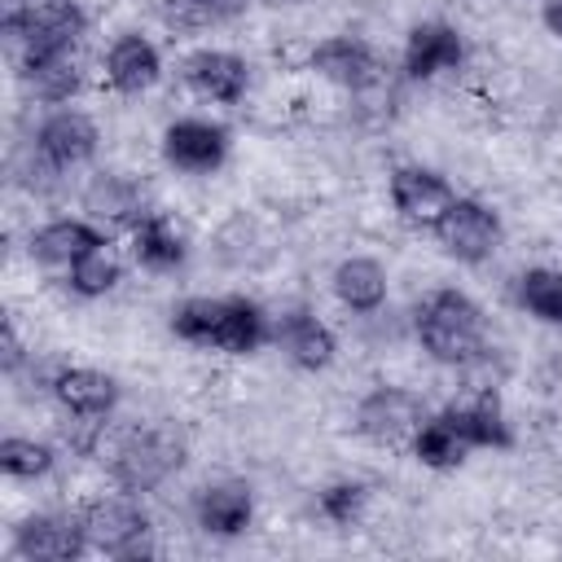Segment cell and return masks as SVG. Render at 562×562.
I'll return each mask as SVG.
<instances>
[{
	"mask_svg": "<svg viewBox=\"0 0 562 562\" xmlns=\"http://www.w3.org/2000/svg\"><path fill=\"white\" fill-rule=\"evenodd\" d=\"M171 329L193 347H215L233 356H246L268 338L263 312L246 299H189L171 312Z\"/></svg>",
	"mask_w": 562,
	"mask_h": 562,
	"instance_id": "1",
	"label": "cell"
},
{
	"mask_svg": "<svg viewBox=\"0 0 562 562\" xmlns=\"http://www.w3.org/2000/svg\"><path fill=\"white\" fill-rule=\"evenodd\" d=\"M417 338L443 364H470L483 351V312L461 290H435L417 307Z\"/></svg>",
	"mask_w": 562,
	"mask_h": 562,
	"instance_id": "2",
	"label": "cell"
},
{
	"mask_svg": "<svg viewBox=\"0 0 562 562\" xmlns=\"http://www.w3.org/2000/svg\"><path fill=\"white\" fill-rule=\"evenodd\" d=\"M184 461V448L171 430L162 426H140L132 435L119 439L114 457H110V479L123 492H154L167 474H176Z\"/></svg>",
	"mask_w": 562,
	"mask_h": 562,
	"instance_id": "3",
	"label": "cell"
},
{
	"mask_svg": "<svg viewBox=\"0 0 562 562\" xmlns=\"http://www.w3.org/2000/svg\"><path fill=\"white\" fill-rule=\"evenodd\" d=\"M4 31L26 48H70L83 31L75 0H4Z\"/></svg>",
	"mask_w": 562,
	"mask_h": 562,
	"instance_id": "4",
	"label": "cell"
},
{
	"mask_svg": "<svg viewBox=\"0 0 562 562\" xmlns=\"http://www.w3.org/2000/svg\"><path fill=\"white\" fill-rule=\"evenodd\" d=\"M83 531H88V544L110 553V558H149V522L145 514L132 505V501H119V496H105V501H92L83 505Z\"/></svg>",
	"mask_w": 562,
	"mask_h": 562,
	"instance_id": "5",
	"label": "cell"
},
{
	"mask_svg": "<svg viewBox=\"0 0 562 562\" xmlns=\"http://www.w3.org/2000/svg\"><path fill=\"white\" fill-rule=\"evenodd\" d=\"M435 233H439V241H443V250H448L452 259H461V263H483V259L496 250V241H501V220H496V211H487L483 202L457 198V202L439 215Z\"/></svg>",
	"mask_w": 562,
	"mask_h": 562,
	"instance_id": "6",
	"label": "cell"
},
{
	"mask_svg": "<svg viewBox=\"0 0 562 562\" xmlns=\"http://www.w3.org/2000/svg\"><path fill=\"white\" fill-rule=\"evenodd\" d=\"M422 422H426L422 400L408 395L404 386H378L356 408V430L364 439H373V443H400V439L417 435Z\"/></svg>",
	"mask_w": 562,
	"mask_h": 562,
	"instance_id": "7",
	"label": "cell"
},
{
	"mask_svg": "<svg viewBox=\"0 0 562 562\" xmlns=\"http://www.w3.org/2000/svg\"><path fill=\"white\" fill-rule=\"evenodd\" d=\"M312 70L325 75L329 83L338 88H351V92H364L382 79V57L364 44V40H351V35H334L325 44L312 48Z\"/></svg>",
	"mask_w": 562,
	"mask_h": 562,
	"instance_id": "8",
	"label": "cell"
},
{
	"mask_svg": "<svg viewBox=\"0 0 562 562\" xmlns=\"http://www.w3.org/2000/svg\"><path fill=\"white\" fill-rule=\"evenodd\" d=\"M83 544H88L83 518L35 514V518L18 522V531H13V549L22 558H35V562H70L83 553Z\"/></svg>",
	"mask_w": 562,
	"mask_h": 562,
	"instance_id": "9",
	"label": "cell"
},
{
	"mask_svg": "<svg viewBox=\"0 0 562 562\" xmlns=\"http://www.w3.org/2000/svg\"><path fill=\"white\" fill-rule=\"evenodd\" d=\"M162 154H167L171 167L202 176V171H215V167L224 162V154H228V136H224V127H215V123L180 119V123L167 127V136H162Z\"/></svg>",
	"mask_w": 562,
	"mask_h": 562,
	"instance_id": "10",
	"label": "cell"
},
{
	"mask_svg": "<svg viewBox=\"0 0 562 562\" xmlns=\"http://www.w3.org/2000/svg\"><path fill=\"white\" fill-rule=\"evenodd\" d=\"M35 149L44 162L53 167H75V162H88L97 154V123L79 110H57L40 123L35 132Z\"/></svg>",
	"mask_w": 562,
	"mask_h": 562,
	"instance_id": "11",
	"label": "cell"
},
{
	"mask_svg": "<svg viewBox=\"0 0 562 562\" xmlns=\"http://www.w3.org/2000/svg\"><path fill=\"white\" fill-rule=\"evenodd\" d=\"M184 83L206 97V101H241L246 83H250V70L237 53H224V48H198L189 61H184Z\"/></svg>",
	"mask_w": 562,
	"mask_h": 562,
	"instance_id": "12",
	"label": "cell"
},
{
	"mask_svg": "<svg viewBox=\"0 0 562 562\" xmlns=\"http://www.w3.org/2000/svg\"><path fill=\"white\" fill-rule=\"evenodd\" d=\"M391 202L413 224H439V215L457 202V193L448 189L443 176H435L426 167H400L391 176Z\"/></svg>",
	"mask_w": 562,
	"mask_h": 562,
	"instance_id": "13",
	"label": "cell"
},
{
	"mask_svg": "<svg viewBox=\"0 0 562 562\" xmlns=\"http://www.w3.org/2000/svg\"><path fill=\"white\" fill-rule=\"evenodd\" d=\"M461 35L443 22H422L408 31V44H404V70L413 79H435L443 70H452L461 61Z\"/></svg>",
	"mask_w": 562,
	"mask_h": 562,
	"instance_id": "14",
	"label": "cell"
},
{
	"mask_svg": "<svg viewBox=\"0 0 562 562\" xmlns=\"http://www.w3.org/2000/svg\"><path fill=\"white\" fill-rule=\"evenodd\" d=\"M158 48L145 40V35H119L105 53V79L119 88V92H145L158 83Z\"/></svg>",
	"mask_w": 562,
	"mask_h": 562,
	"instance_id": "15",
	"label": "cell"
},
{
	"mask_svg": "<svg viewBox=\"0 0 562 562\" xmlns=\"http://www.w3.org/2000/svg\"><path fill=\"white\" fill-rule=\"evenodd\" d=\"M277 347L299 364V369H325L334 360V334L312 316V312H285L272 329Z\"/></svg>",
	"mask_w": 562,
	"mask_h": 562,
	"instance_id": "16",
	"label": "cell"
},
{
	"mask_svg": "<svg viewBox=\"0 0 562 562\" xmlns=\"http://www.w3.org/2000/svg\"><path fill=\"white\" fill-rule=\"evenodd\" d=\"M443 417L452 422V430H457L470 448H509V443H514L509 422H505V413H501V404H496L492 391L474 395L470 404H452V408H443Z\"/></svg>",
	"mask_w": 562,
	"mask_h": 562,
	"instance_id": "17",
	"label": "cell"
},
{
	"mask_svg": "<svg viewBox=\"0 0 562 562\" xmlns=\"http://www.w3.org/2000/svg\"><path fill=\"white\" fill-rule=\"evenodd\" d=\"M22 79L40 101H70L79 92V66L70 48H26Z\"/></svg>",
	"mask_w": 562,
	"mask_h": 562,
	"instance_id": "18",
	"label": "cell"
},
{
	"mask_svg": "<svg viewBox=\"0 0 562 562\" xmlns=\"http://www.w3.org/2000/svg\"><path fill=\"white\" fill-rule=\"evenodd\" d=\"M53 391L61 400V408H70L75 417H105L114 404H119V386L110 373H97V369H61L53 378Z\"/></svg>",
	"mask_w": 562,
	"mask_h": 562,
	"instance_id": "19",
	"label": "cell"
},
{
	"mask_svg": "<svg viewBox=\"0 0 562 562\" xmlns=\"http://www.w3.org/2000/svg\"><path fill=\"white\" fill-rule=\"evenodd\" d=\"M97 246H105V237H101V228H92V224H83V220H53V224H44L35 237H31V255L35 259H44V263H75V259H83L88 250H97Z\"/></svg>",
	"mask_w": 562,
	"mask_h": 562,
	"instance_id": "20",
	"label": "cell"
},
{
	"mask_svg": "<svg viewBox=\"0 0 562 562\" xmlns=\"http://www.w3.org/2000/svg\"><path fill=\"white\" fill-rule=\"evenodd\" d=\"M250 509H255V501H250V487L246 483H215V487H206L198 496V522L211 536H237V531H246Z\"/></svg>",
	"mask_w": 562,
	"mask_h": 562,
	"instance_id": "21",
	"label": "cell"
},
{
	"mask_svg": "<svg viewBox=\"0 0 562 562\" xmlns=\"http://www.w3.org/2000/svg\"><path fill=\"white\" fill-rule=\"evenodd\" d=\"M334 294L351 312H378L386 299V272L378 259H342L334 268Z\"/></svg>",
	"mask_w": 562,
	"mask_h": 562,
	"instance_id": "22",
	"label": "cell"
},
{
	"mask_svg": "<svg viewBox=\"0 0 562 562\" xmlns=\"http://www.w3.org/2000/svg\"><path fill=\"white\" fill-rule=\"evenodd\" d=\"M132 255L145 263V268H176L184 259V241L180 233L162 220V215H140L136 228H132Z\"/></svg>",
	"mask_w": 562,
	"mask_h": 562,
	"instance_id": "23",
	"label": "cell"
},
{
	"mask_svg": "<svg viewBox=\"0 0 562 562\" xmlns=\"http://www.w3.org/2000/svg\"><path fill=\"white\" fill-rule=\"evenodd\" d=\"M465 452H470V443L452 430V422L443 413L430 417V422H422V430L413 435V457L422 465H430V470H452V465L465 461Z\"/></svg>",
	"mask_w": 562,
	"mask_h": 562,
	"instance_id": "24",
	"label": "cell"
},
{
	"mask_svg": "<svg viewBox=\"0 0 562 562\" xmlns=\"http://www.w3.org/2000/svg\"><path fill=\"white\" fill-rule=\"evenodd\" d=\"M518 299H522V307L531 316H540L549 325H562V272L558 268H531V272H522Z\"/></svg>",
	"mask_w": 562,
	"mask_h": 562,
	"instance_id": "25",
	"label": "cell"
},
{
	"mask_svg": "<svg viewBox=\"0 0 562 562\" xmlns=\"http://www.w3.org/2000/svg\"><path fill=\"white\" fill-rule=\"evenodd\" d=\"M0 470L9 479H40V474L53 470V448L35 443V439H22V435H9L0 443Z\"/></svg>",
	"mask_w": 562,
	"mask_h": 562,
	"instance_id": "26",
	"label": "cell"
},
{
	"mask_svg": "<svg viewBox=\"0 0 562 562\" xmlns=\"http://www.w3.org/2000/svg\"><path fill=\"white\" fill-rule=\"evenodd\" d=\"M241 9H246V0H167V22L184 26V31H198V26L228 22Z\"/></svg>",
	"mask_w": 562,
	"mask_h": 562,
	"instance_id": "27",
	"label": "cell"
},
{
	"mask_svg": "<svg viewBox=\"0 0 562 562\" xmlns=\"http://www.w3.org/2000/svg\"><path fill=\"white\" fill-rule=\"evenodd\" d=\"M114 281H119V259L105 246H97V250H88L83 259L70 263V290H79L88 299L92 294H105Z\"/></svg>",
	"mask_w": 562,
	"mask_h": 562,
	"instance_id": "28",
	"label": "cell"
},
{
	"mask_svg": "<svg viewBox=\"0 0 562 562\" xmlns=\"http://www.w3.org/2000/svg\"><path fill=\"white\" fill-rule=\"evenodd\" d=\"M360 509H364V487L360 483H334V487H325L321 492V514L329 518V522H356L360 518Z\"/></svg>",
	"mask_w": 562,
	"mask_h": 562,
	"instance_id": "29",
	"label": "cell"
},
{
	"mask_svg": "<svg viewBox=\"0 0 562 562\" xmlns=\"http://www.w3.org/2000/svg\"><path fill=\"white\" fill-rule=\"evenodd\" d=\"M88 206H92L97 215H105V211H110L114 220H123V215H132V211H136V193H132L123 180H110V176H105V180H97V184H92Z\"/></svg>",
	"mask_w": 562,
	"mask_h": 562,
	"instance_id": "30",
	"label": "cell"
},
{
	"mask_svg": "<svg viewBox=\"0 0 562 562\" xmlns=\"http://www.w3.org/2000/svg\"><path fill=\"white\" fill-rule=\"evenodd\" d=\"M0 364H4V373H13L22 364V342H18V329L9 321H4V334H0Z\"/></svg>",
	"mask_w": 562,
	"mask_h": 562,
	"instance_id": "31",
	"label": "cell"
},
{
	"mask_svg": "<svg viewBox=\"0 0 562 562\" xmlns=\"http://www.w3.org/2000/svg\"><path fill=\"white\" fill-rule=\"evenodd\" d=\"M544 26L562 40V0H549V4H544Z\"/></svg>",
	"mask_w": 562,
	"mask_h": 562,
	"instance_id": "32",
	"label": "cell"
}]
</instances>
